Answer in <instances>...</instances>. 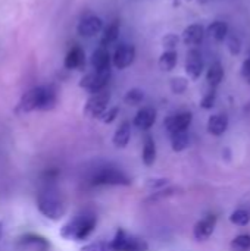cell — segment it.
Returning a JSON list of instances; mask_svg holds the SVG:
<instances>
[{
	"instance_id": "obj_1",
	"label": "cell",
	"mask_w": 250,
	"mask_h": 251,
	"mask_svg": "<svg viewBox=\"0 0 250 251\" xmlns=\"http://www.w3.org/2000/svg\"><path fill=\"white\" fill-rule=\"evenodd\" d=\"M47 178L44 179L43 187L38 190L37 193V207L40 210V213L43 216H46L50 221H59L63 218L65 212H66V204L63 201V197L59 191V188L55 184V176L57 175V172H53V175L50 172L46 174Z\"/></svg>"
},
{
	"instance_id": "obj_2",
	"label": "cell",
	"mask_w": 250,
	"mask_h": 251,
	"mask_svg": "<svg viewBox=\"0 0 250 251\" xmlns=\"http://www.w3.org/2000/svg\"><path fill=\"white\" fill-rule=\"evenodd\" d=\"M57 104V91L53 85H38L22 94L16 112L29 113L34 110L47 112L55 109Z\"/></svg>"
},
{
	"instance_id": "obj_3",
	"label": "cell",
	"mask_w": 250,
	"mask_h": 251,
	"mask_svg": "<svg viewBox=\"0 0 250 251\" xmlns=\"http://www.w3.org/2000/svg\"><path fill=\"white\" fill-rule=\"evenodd\" d=\"M97 225V216L91 210H83L71 218L62 228L60 237L66 241H84L87 240Z\"/></svg>"
},
{
	"instance_id": "obj_4",
	"label": "cell",
	"mask_w": 250,
	"mask_h": 251,
	"mask_svg": "<svg viewBox=\"0 0 250 251\" xmlns=\"http://www.w3.org/2000/svg\"><path fill=\"white\" fill-rule=\"evenodd\" d=\"M88 182L91 187H128L131 185V178L115 165H100L91 172Z\"/></svg>"
},
{
	"instance_id": "obj_5",
	"label": "cell",
	"mask_w": 250,
	"mask_h": 251,
	"mask_svg": "<svg viewBox=\"0 0 250 251\" xmlns=\"http://www.w3.org/2000/svg\"><path fill=\"white\" fill-rule=\"evenodd\" d=\"M113 251H147L149 244L133 234H128L124 229H118L113 240L111 241Z\"/></svg>"
},
{
	"instance_id": "obj_6",
	"label": "cell",
	"mask_w": 250,
	"mask_h": 251,
	"mask_svg": "<svg viewBox=\"0 0 250 251\" xmlns=\"http://www.w3.org/2000/svg\"><path fill=\"white\" fill-rule=\"evenodd\" d=\"M111 79V69H105V71H94L84 75L80 81V87L85 91H88L90 94L102 91L106 88L108 82Z\"/></svg>"
},
{
	"instance_id": "obj_7",
	"label": "cell",
	"mask_w": 250,
	"mask_h": 251,
	"mask_svg": "<svg viewBox=\"0 0 250 251\" xmlns=\"http://www.w3.org/2000/svg\"><path fill=\"white\" fill-rule=\"evenodd\" d=\"M109 101H111V93L109 91L102 90V91L93 93L84 106V113L90 118L99 119L105 113V110L108 109Z\"/></svg>"
},
{
	"instance_id": "obj_8",
	"label": "cell",
	"mask_w": 250,
	"mask_h": 251,
	"mask_svg": "<svg viewBox=\"0 0 250 251\" xmlns=\"http://www.w3.org/2000/svg\"><path fill=\"white\" fill-rule=\"evenodd\" d=\"M134 60L136 47L133 44H121L112 56V63L116 69H127L134 63Z\"/></svg>"
},
{
	"instance_id": "obj_9",
	"label": "cell",
	"mask_w": 250,
	"mask_h": 251,
	"mask_svg": "<svg viewBox=\"0 0 250 251\" xmlns=\"http://www.w3.org/2000/svg\"><path fill=\"white\" fill-rule=\"evenodd\" d=\"M102 29H103V21L99 16H96V15L84 16L80 21L78 26H77L78 34L81 37H87V38L88 37H94L96 34L102 32Z\"/></svg>"
},
{
	"instance_id": "obj_10",
	"label": "cell",
	"mask_w": 250,
	"mask_h": 251,
	"mask_svg": "<svg viewBox=\"0 0 250 251\" xmlns=\"http://www.w3.org/2000/svg\"><path fill=\"white\" fill-rule=\"evenodd\" d=\"M192 119H193V115L190 112H180L165 119V128L169 134L187 131V128L192 124Z\"/></svg>"
},
{
	"instance_id": "obj_11",
	"label": "cell",
	"mask_w": 250,
	"mask_h": 251,
	"mask_svg": "<svg viewBox=\"0 0 250 251\" xmlns=\"http://www.w3.org/2000/svg\"><path fill=\"white\" fill-rule=\"evenodd\" d=\"M186 72L187 75L190 76V79H197L202 72H203V59H202V54L199 50L196 49H192L187 54V59H186Z\"/></svg>"
},
{
	"instance_id": "obj_12",
	"label": "cell",
	"mask_w": 250,
	"mask_h": 251,
	"mask_svg": "<svg viewBox=\"0 0 250 251\" xmlns=\"http://www.w3.org/2000/svg\"><path fill=\"white\" fill-rule=\"evenodd\" d=\"M217 216L215 215H208L205 216L203 219H200L196 225H194V229H193V234H194V238L199 240V241H205L208 240L212 234H214V229L217 226Z\"/></svg>"
},
{
	"instance_id": "obj_13",
	"label": "cell",
	"mask_w": 250,
	"mask_h": 251,
	"mask_svg": "<svg viewBox=\"0 0 250 251\" xmlns=\"http://www.w3.org/2000/svg\"><path fill=\"white\" fill-rule=\"evenodd\" d=\"M133 122H134V125H136L139 129L147 131V129H150V128L155 125V122H156V110H155L153 107H150V106L141 107V109L136 113Z\"/></svg>"
},
{
	"instance_id": "obj_14",
	"label": "cell",
	"mask_w": 250,
	"mask_h": 251,
	"mask_svg": "<svg viewBox=\"0 0 250 251\" xmlns=\"http://www.w3.org/2000/svg\"><path fill=\"white\" fill-rule=\"evenodd\" d=\"M205 38V28L200 24H193L189 25L184 31H183V43L192 49L197 47Z\"/></svg>"
},
{
	"instance_id": "obj_15",
	"label": "cell",
	"mask_w": 250,
	"mask_h": 251,
	"mask_svg": "<svg viewBox=\"0 0 250 251\" xmlns=\"http://www.w3.org/2000/svg\"><path fill=\"white\" fill-rule=\"evenodd\" d=\"M84 65H85V53H84V50H83L80 46L71 47L69 51H68L66 56H65L63 66H65L66 69H71V71H72V69L80 71V69L84 68Z\"/></svg>"
},
{
	"instance_id": "obj_16",
	"label": "cell",
	"mask_w": 250,
	"mask_h": 251,
	"mask_svg": "<svg viewBox=\"0 0 250 251\" xmlns=\"http://www.w3.org/2000/svg\"><path fill=\"white\" fill-rule=\"evenodd\" d=\"M90 63L93 66L94 71H105V69H111V63H112V56L109 53V50L106 47H99L93 51Z\"/></svg>"
},
{
	"instance_id": "obj_17",
	"label": "cell",
	"mask_w": 250,
	"mask_h": 251,
	"mask_svg": "<svg viewBox=\"0 0 250 251\" xmlns=\"http://www.w3.org/2000/svg\"><path fill=\"white\" fill-rule=\"evenodd\" d=\"M130 138H131V125L128 121H124L115 131L113 134V146L118 147V149H125L130 143Z\"/></svg>"
},
{
	"instance_id": "obj_18",
	"label": "cell",
	"mask_w": 250,
	"mask_h": 251,
	"mask_svg": "<svg viewBox=\"0 0 250 251\" xmlns=\"http://www.w3.org/2000/svg\"><path fill=\"white\" fill-rule=\"evenodd\" d=\"M227 126H228V118H227V115L218 113V115H212V116L209 118L208 131H209L212 135H215V137L222 135V134L225 132Z\"/></svg>"
},
{
	"instance_id": "obj_19",
	"label": "cell",
	"mask_w": 250,
	"mask_h": 251,
	"mask_svg": "<svg viewBox=\"0 0 250 251\" xmlns=\"http://www.w3.org/2000/svg\"><path fill=\"white\" fill-rule=\"evenodd\" d=\"M141 160L146 166H152L156 162V143L152 135H146L143 141Z\"/></svg>"
},
{
	"instance_id": "obj_20",
	"label": "cell",
	"mask_w": 250,
	"mask_h": 251,
	"mask_svg": "<svg viewBox=\"0 0 250 251\" xmlns=\"http://www.w3.org/2000/svg\"><path fill=\"white\" fill-rule=\"evenodd\" d=\"M102 38H100V46L106 47L113 44L118 37H119V21H112L105 29H102Z\"/></svg>"
},
{
	"instance_id": "obj_21",
	"label": "cell",
	"mask_w": 250,
	"mask_h": 251,
	"mask_svg": "<svg viewBox=\"0 0 250 251\" xmlns=\"http://www.w3.org/2000/svg\"><path fill=\"white\" fill-rule=\"evenodd\" d=\"M224 79V68L220 62H214L206 72V81L211 85V88H217Z\"/></svg>"
},
{
	"instance_id": "obj_22",
	"label": "cell",
	"mask_w": 250,
	"mask_h": 251,
	"mask_svg": "<svg viewBox=\"0 0 250 251\" xmlns=\"http://www.w3.org/2000/svg\"><path fill=\"white\" fill-rule=\"evenodd\" d=\"M19 243H21L22 246H32V247H37V250L41 251L49 250V247H50L49 241H47L44 237L35 235V234H25L24 237H21Z\"/></svg>"
},
{
	"instance_id": "obj_23",
	"label": "cell",
	"mask_w": 250,
	"mask_h": 251,
	"mask_svg": "<svg viewBox=\"0 0 250 251\" xmlns=\"http://www.w3.org/2000/svg\"><path fill=\"white\" fill-rule=\"evenodd\" d=\"M208 35L215 41H222L228 35V25L222 21H215L208 26Z\"/></svg>"
},
{
	"instance_id": "obj_24",
	"label": "cell",
	"mask_w": 250,
	"mask_h": 251,
	"mask_svg": "<svg viewBox=\"0 0 250 251\" xmlns=\"http://www.w3.org/2000/svg\"><path fill=\"white\" fill-rule=\"evenodd\" d=\"M177 60H178V54L175 50H165L161 57H159V68L165 72L172 71L177 66Z\"/></svg>"
},
{
	"instance_id": "obj_25",
	"label": "cell",
	"mask_w": 250,
	"mask_h": 251,
	"mask_svg": "<svg viewBox=\"0 0 250 251\" xmlns=\"http://www.w3.org/2000/svg\"><path fill=\"white\" fill-rule=\"evenodd\" d=\"M189 144H190V135L187 131L171 134V146L174 151H183L184 149H187Z\"/></svg>"
},
{
	"instance_id": "obj_26",
	"label": "cell",
	"mask_w": 250,
	"mask_h": 251,
	"mask_svg": "<svg viewBox=\"0 0 250 251\" xmlns=\"http://www.w3.org/2000/svg\"><path fill=\"white\" fill-rule=\"evenodd\" d=\"M143 99H144L143 90H140V88H131V90L127 91V94L124 97V101L127 104H130V106H137V104H140L143 101Z\"/></svg>"
},
{
	"instance_id": "obj_27",
	"label": "cell",
	"mask_w": 250,
	"mask_h": 251,
	"mask_svg": "<svg viewBox=\"0 0 250 251\" xmlns=\"http://www.w3.org/2000/svg\"><path fill=\"white\" fill-rule=\"evenodd\" d=\"M230 221L239 226H245L250 222V209H237L231 216Z\"/></svg>"
},
{
	"instance_id": "obj_28",
	"label": "cell",
	"mask_w": 250,
	"mask_h": 251,
	"mask_svg": "<svg viewBox=\"0 0 250 251\" xmlns=\"http://www.w3.org/2000/svg\"><path fill=\"white\" fill-rule=\"evenodd\" d=\"M81 251H113L111 241H94L87 246H84Z\"/></svg>"
},
{
	"instance_id": "obj_29",
	"label": "cell",
	"mask_w": 250,
	"mask_h": 251,
	"mask_svg": "<svg viewBox=\"0 0 250 251\" xmlns=\"http://www.w3.org/2000/svg\"><path fill=\"white\" fill-rule=\"evenodd\" d=\"M187 87H189V81L186 78L177 76V78L171 79V90L175 94H183L187 90Z\"/></svg>"
},
{
	"instance_id": "obj_30",
	"label": "cell",
	"mask_w": 250,
	"mask_h": 251,
	"mask_svg": "<svg viewBox=\"0 0 250 251\" xmlns=\"http://www.w3.org/2000/svg\"><path fill=\"white\" fill-rule=\"evenodd\" d=\"M215 99H217V93H215V88H211L202 99L200 101V106L202 109H212L214 104H215Z\"/></svg>"
},
{
	"instance_id": "obj_31",
	"label": "cell",
	"mask_w": 250,
	"mask_h": 251,
	"mask_svg": "<svg viewBox=\"0 0 250 251\" xmlns=\"http://www.w3.org/2000/svg\"><path fill=\"white\" fill-rule=\"evenodd\" d=\"M118 113H119V109L116 107V106H113V107H108L106 110H105V113L99 118L103 124H112L115 119H116V116H118Z\"/></svg>"
},
{
	"instance_id": "obj_32",
	"label": "cell",
	"mask_w": 250,
	"mask_h": 251,
	"mask_svg": "<svg viewBox=\"0 0 250 251\" xmlns=\"http://www.w3.org/2000/svg\"><path fill=\"white\" fill-rule=\"evenodd\" d=\"M178 43H180V38L175 34H167L162 38V44H164V47L167 50H175V47L178 46Z\"/></svg>"
},
{
	"instance_id": "obj_33",
	"label": "cell",
	"mask_w": 250,
	"mask_h": 251,
	"mask_svg": "<svg viewBox=\"0 0 250 251\" xmlns=\"http://www.w3.org/2000/svg\"><path fill=\"white\" fill-rule=\"evenodd\" d=\"M175 191H178V188H167V190L161 188L159 191L153 193V196H152L147 201H156V200H159V199H165V197L174 196V194H175Z\"/></svg>"
},
{
	"instance_id": "obj_34",
	"label": "cell",
	"mask_w": 250,
	"mask_h": 251,
	"mask_svg": "<svg viewBox=\"0 0 250 251\" xmlns=\"http://www.w3.org/2000/svg\"><path fill=\"white\" fill-rule=\"evenodd\" d=\"M233 246L240 249V250H248V249H250V235L245 234V235L236 237L234 241H233Z\"/></svg>"
},
{
	"instance_id": "obj_35",
	"label": "cell",
	"mask_w": 250,
	"mask_h": 251,
	"mask_svg": "<svg viewBox=\"0 0 250 251\" xmlns=\"http://www.w3.org/2000/svg\"><path fill=\"white\" fill-rule=\"evenodd\" d=\"M240 49H242V43L237 37L231 35L228 38V50L233 53V54H239L240 53Z\"/></svg>"
},
{
	"instance_id": "obj_36",
	"label": "cell",
	"mask_w": 250,
	"mask_h": 251,
	"mask_svg": "<svg viewBox=\"0 0 250 251\" xmlns=\"http://www.w3.org/2000/svg\"><path fill=\"white\" fill-rule=\"evenodd\" d=\"M168 184V179H150L149 181V187L158 190V188H162Z\"/></svg>"
},
{
	"instance_id": "obj_37",
	"label": "cell",
	"mask_w": 250,
	"mask_h": 251,
	"mask_svg": "<svg viewBox=\"0 0 250 251\" xmlns=\"http://www.w3.org/2000/svg\"><path fill=\"white\" fill-rule=\"evenodd\" d=\"M242 74L243 76L246 78V81L250 84V57H248L243 63V68H242Z\"/></svg>"
},
{
	"instance_id": "obj_38",
	"label": "cell",
	"mask_w": 250,
	"mask_h": 251,
	"mask_svg": "<svg viewBox=\"0 0 250 251\" xmlns=\"http://www.w3.org/2000/svg\"><path fill=\"white\" fill-rule=\"evenodd\" d=\"M181 1H190V0H175V3H181Z\"/></svg>"
},
{
	"instance_id": "obj_39",
	"label": "cell",
	"mask_w": 250,
	"mask_h": 251,
	"mask_svg": "<svg viewBox=\"0 0 250 251\" xmlns=\"http://www.w3.org/2000/svg\"><path fill=\"white\" fill-rule=\"evenodd\" d=\"M200 3H208V1H211V0H199Z\"/></svg>"
},
{
	"instance_id": "obj_40",
	"label": "cell",
	"mask_w": 250,
	"mask_h": 251,
	"mask_svg": "<svg viewBox=\"0 0 250 251\" xmlns=\"http://www.w3.org/2000/svg\"><path fill=\"white\" fill-rule=\"evenodd\" d=\"M0 237H1V224H0Z\"/></svg>"
}]
</instances>
